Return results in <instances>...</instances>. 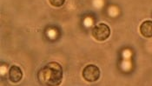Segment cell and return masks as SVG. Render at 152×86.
<instances>
[{
	"mask_svg": "<svg viewBox=\"0 0 152 86\" xmlns=\"http://www.w3.org/2000/svg\"><path fill=\"white\" fill-rule=\"evenodd\" d=\"M91 34L96 40L99 42H104L110 36V29L109 25L101 23L94 26Z\"/></svg>",
	"mask_w": 152,
	"mask_h": 86,
	"instance_id": "cell-2",
	"label": "cell"
},
{
	"mask_svg": "<svg viewBox=\"0 0 152 86\" xmlns=\"http://www.w3.org/2000/svg\"><path fill=\"white\" fill-rule=\"evenodd\" d=\"M23 77V71L22 70L16 65H13L9 70V79L13 84L19 83Z\"/></svg>",
	"mask_w": 152,
	"mask_h": 86,
	"instance_id": "cell-4",
	"label": "cell"
},
{
	"mask_svg": "<svg viewBox=\"0 0 152 86\" xmlns=\"http://www.w3.org/2000/svg\"><path fill=\"white\" fill-rule=\"evenodd\" d=\"M141 34L145 37H152V21L146 20L140 25Z\"/></svg>",
	"mask_w": 152,
	"mask_h": 86,
	"instance_id": "cell-5",
	"label": "cell"
},
{
	"mask_svg": "<svg viewBox=\"0 0 152 86\" xmlns=\"http://www.w3.org/2000/svg\"><path fill=\"white\" fill-rule=\"evenodd\" d=\"M37 77L43 85H59L63 80V68L57 62H50L40 69Z\"/></svg>",
	"mask_w": 152,
	"mask_h": 86,
	"instance_id": "cell-1",
	"label": "cell"
},
{
	"mask_svg": "<svg viewBox=\"0 0 152 86\" xmlns=\"http://www.w3.org/2000/svg\"><path fill=\"white\" fill-rule=\"evenodd\" d=\"M82 76L85 81L89 83H93L99 79L100 70L95 64H88L83 68Z\"/></svg>",
	"mask_w": 152,
	"mask_h": 86,
	"instance_id": "cell-3",
	"label": "cell"
},
{
	"mask_svg": "<svg viewBox=\"0 0 152 86\" xmlns=\"http://www.w3.org/2000/svg\"><path fill=\"white\" fill-rule=\"evenodd\" d=\"M49 3L53 6V7H62L64 3H65V0H49Z\"/></svg>",
	"mask_w": 152,
	"mask_h": 86,
	"instance_id": "cell-6",
	"label": "cell"
}]
</instances>
